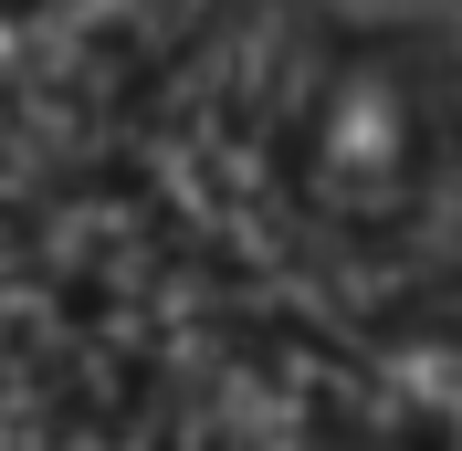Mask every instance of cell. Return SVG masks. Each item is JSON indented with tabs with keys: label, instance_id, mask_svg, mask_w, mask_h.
<instances>
[{
	"label": "cell",
	"instance_id": "6da1fadb",
	"mask_svg": "<svg viewBox=\"0 0 462 451\" xmlns=\"http://www.w3.org/2000/svg\"><path fill=\"white\" fill-rule=\"evenodd\" d=\"M441 147H452V95H441V63L410 32H337L305 63L294 115H284L294 199L337 231L420 221Z\"/></svg>",
	"mask_w": 462,
	"mask_h": 451
}]
</instances>
